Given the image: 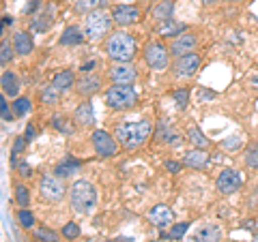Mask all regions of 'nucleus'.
Returning <instances> with one entry per match:
<instances>
[{
  "label": "nucleus",
  "instance_id": "f257e3e1",
  "mask_svg": "<svg viewBox=\"0 0 258 242\" xmlns=\"http://www.w3.org/2000/svg\"><path fill=\"white\" fill-rule=\"evenodd\" d=\"M153 133V123L151 120H136V123H123L116 127L114 137L118 140V144L127 150H134L142 146L144 142L151 137Z\"/></svg>",
  "mask_w": 258,
  "mask_h": 242
},
{
  "label": "nucleus",
  "instance_id": "f03ea898",
  "mask_svg": "<svg viewBox=\"0 0 258 242\" xmlns=\"http://www.w3.org/2000/svg\"><path fill=\"white\" fill-rule=\"evenodd\" d=\"M97 199H99V195H97L95 184H91L88 180H76L69 187V206L80 214L93 212Z\"/></svg>",
  "mask_w": 258,
  "mask_h": 242
},
{
  "label": "nucleus",
  "instance_id": "7ed1b4c3",
  "mask_svg": "<svg viewBox=\"0 0 258 242\" xmlns=\"http://www.w3.org/2000/svg\"><path fill=\"white\" fill-rule=\"evenodd\" d=\"M106 52L114 62H132L138 47H136V39L129 32L118 30L106 39Z\"/></svg>",
  "mask_w": 258,
  "mask_h": 242
},
{
  "label": "nucleus",
  "instance_id": "20e7f679",
  "mask_svg": "<svg viewBox=\"0 0 258 242\" xmlns=\"http://www.w3.org/2000/svg\"><path fill=\"white\" fill-rule=\"evenodd\" d=\"M138 103V92L132 84H116L106 90V105L112 109H129Z\"/></svg>",
  "mask_w": 258,
  "mask_h": 242
},
{
  "label": "nucleus",
  "instance_id": "39448f33",
  "mask_svg": "<svg viewBox=\"0 0 258 242\" xmlns=\"http://www.w3.org/2000/svg\"><path fill=\"white\" fill-rule=\"evenodd\" d=\"M110 24H112L110 18L103 11H91L86 18V24H84L86 39H91V41H101V39L108 35Z\"/></svg>",
  "mask_w": 258,
  "mask_h": 242
},
{
  "label": "nucleus",
  "instance_id": "423d86ee",
  "mask_svg": "<svg viewBox=\"0 0 258 242\" xmlns=\"http://www.w3.org/2000/svg\"><path fill=\"white\" fill-rule=\"evenodd\" d=\"M144 62L153 71H166L168 64H170V50L161 43H149L144 47Z\"/></svg>",
  "mask_w": 258,
  "mask_h": 242
},
{
  "label": "nucleus",
  "instance_id": "0eeeda50",
  "mask_svg": "<svg viewBox=\"0 0 258 242\" xmlns=\"http://www.w3.org/2000/svg\"><path fill=\"white\" fill-rule=\"evenodd\" d=\"M39 193H41V197L50 201H60L67 195V187H64L62 178H58V176H43L39 180Z\"/></svg>",
  "mask_w": 258,
  "mask_h": 242
},
{
  "label": "nucleus",
  "instance_id": "6e6552de",
  "mask_svg": "<svg viewBox=\"0 0 258 242\" xmlns=\"http://www.w3.org/2000/svg\"><path fill=\"white\" fill-rule=\"evenodd\" d=\"M91 142H93V146H95V152L99 157H103V159L114 157L116 152H118V140H116V137H112L110 133L101 131V129L91 135Z\"/></svg>",
  "mask_w": 258,
  "mask_h": 242
},
{
  "label": "nucleus",
  "instance_id": "1a4fd4ad",
  "mask_svg": "<svg viewBox=\"0 0 258 242\" xmlns=\"http://www.w3.org/2000/svg\"><path fill=\"white\" fill-rule=\"evenodd\" d=\"M241 182H243V178H241V174L237 172V169H222L220 176H217V182L215 187L217 191L222 193V195H232L235 191L241 189Z\"/></svg>",
  "mask_w": 258,
  "mask_h": 242
},
{
  "label": "nucleus",
  "instance_id": "9d476101",
  "mask_svg": "<svg viewBox=\"0 0 258 242\" xmlns=\"http://www.w3.org/2000/svg\"><path fill=\"white\" fill-rule=\"evenodd\" d=\"M138 77V71L132 62H116L110 69V79L114 84H134Z\"/></svg>",
  "mask_w": 258,
  "mask_h": 242
},
{
  "label": "nucleus",
  "instance_id": "9b49d317",
  "mask_svg": "<svg viewBox=\"0 0 258 242\" xmlns=\"http://www.w3.org/2000/svg\"><path fill=\"white\" fill-rule=\"evenodd\" d=\"M140 20V9L134 5H118L114 7V11H112V22L116 24V26H132Z\"/></svg>",
  "mask_w": 258,
  "mask_h": 242
},
{
  "label": "nucleus",
  "instance_id": "f8f14e48",
  "mask_svg": "<svg viewBox=\"0 0 258 242\" xmlns=\"http://www.w3.org/2000/svg\"><path fill=\"white\" fill-rule=\"evenodd\" d=\"M198 45V39L196 35H191V32H183V35L174 37L172 43H170V54L172 56H185V54H194V50H196Z\"/></svg>",
  "mask_w": 258,
  "mask_h": 242
},
{
  "label": "nucleus",
  "instance_id": "ddd939ff",
  "mask_svg": "<svg viewBox=\"0 0 258 242\" xmlns=\"http://www.w3.org/2000/svg\"><path fill=\"white\" fill-rule=\"evenodd\" d=\"M200 67V56L198 54H185V56H179V58L174 60L172 69L176 75H183V77H189L198 71Z\"/></svg>",
  "mask_w": 258,
  "mask_h": 242
},
{
  "label": "nucleus",
  "instance_id": "4468645a",
  "mask_svg": "<svg viewBox=\"0 0 258 242\" xmlns=\"http://www.w3.org/2000/svg\"><path fill=\"white\" fill-rule=\"evenodd\" d=\"M172 219H174V214L166 204L153 206V210L149 212V221L155 225V227H168V225L172 223Z\"/></svg>",
  "mask_w": 258,
  "mask_h": 242
},
{
  "label": "nucleus",
  "instance_id": "2eb2a0df",
  "mask_svg": "<svg viewBox=\"0 0 258 242\" xmlns=\"http://www.w3.org/2000/svg\"><path fill=\"white\" fill-rule=\"evenodd\" d=\"M220 240H222V227L213 223L200 225L196 233H194V242H220Z\"/></svg>",
  "mask_w": 258,
  "mask_h": 242
},
{
  "label": "nucleus",
  "instance_id": "dca6fc26",
  "mask_svg": "<svg viewBox=\"0 0 258 242\" xmlns=\"http://www.w3.org/2000/svg\"><path fill=\"white\" fill-rule=\"evenodd\" d=\"M99 88H101V79L97 75H84V77H80L76 84L78 94H82V96H91L99 90Z\"/></svg>",
  "mask_w": 258,
  "mask_h": 242
},
{
  "label": "nucleus",
  "instance_id": "f3484780",
  "mask_svg": "<svg viewBox=\"0 0 258 242\" xmlns=\"http://www.w3.org/2000/svg\"><path fill=\"white\" fill-rule=\"evenodd\" d=\"M74 120L80 127H93L95 125V111H93L91 103L86 101V103H82V105H78L76 111H74Z\"/></svg>",
  "mask_w": 258,
  "mask_h": 242
},
{
  "label": "nucleus",
  "instance_id": "a211bd4d",
  "mask_svg": "<svg viewBox=\"0 0 258 242\" xmlns=\"http://www.w3.org/2000/svg\"><path fill=\"white\" fill-rule=\"evenodd\" d=\"M183 163L191 167V169H203L209 165V155L205 152V148H196V150H189L187 155H185Z\"/></svg>",
  "mask_w": 258,
  "mask_h": 242
},
{
  "label": "nucleus",
  "instance_id": "6ab92c4d",
  "mask_svg": "<svg viewBox=\"0 0 258 242\" xmlns=\"http://www.w3.org/2000/svg\"><path fill=\"white\" fill-rule=\"evenodd\" d=\"M0 86H3V94L11 96V99L18 96V92H20V79L13 71H5L3 77H0Z\"/></svg>",
  "mask_w": 258,
  "mask_h": 242
},
{
  "label": "nucleus",
  "instance_id": "aec40b11",
  "mask_svg": "<svg viewBox=\"0 0 258 242\" xmlns=\"http://www.w3.org/2000/svg\"><path fill=\"white\" fill-rule=\"evenodd\" d=\"M13 47H15V54H20V56H28L32 52V39L28 32H15V37H13Z\"/></svg>",
  "mask_w": 258,
  "mask_h": 242
},
{
  "label": "nucleus",
  "instance_id": "412c9836",
  "mask_svg": "<svg viewBox=\"0 0 258 242\" xmlns=\"http://www.w3.org/2000/svg\"><path fill=\"white\" fill-rule=\"evenodd\" d=\"M52 86L58 88L60 92H67L69 88L76 86V75L74 71H60V73H56L54 79H52Z\"/></svg>",
  "mask_w": 258,
  "mask_h": 242
},
{
  "label": "nucleus",
  "instance_id": "4be33fe9",
  "mask_svg": "<svg viewBox=\"0 0 258 242\" xmlns=\"http://www.w3.org/2000/svg\"><path fill=\"white\" fill-rule=\"evenodd\" d=\"M84 41V32L82 28H78V26H67L64 28V32L60 35V45H80Z\"/></svg>",
  "mask_w": 258,
  "mask_h": 242
},
{
  "label": "nucleus",
  "instance_id": "5701e85b",
  "mask_svg": "<svg viewBox=\"0 0 258 242\" xmlns=\"http://www.w3.org/2000/svg\"><path fill=\"white\" fill-rule=\"evenodd\" d=\"M172 11H174V3L172 0H159V3L153 7V18L157 22H166L172 18Z\"/></svg>",
  "mask_w": 258,
  "mask_h": 242
},
{
  "label": "nucleus",
  "instance_id": "b1692460",
  "mask_svg": "<svg viewBox=\"0 0 258 242\" xmlns=\"http://www.w3.org/2000/svg\"><path fill=\"white\" fill-rule=\"evenodd\" d=\"M155 137H157L159 142H166V144H174V142H176V133L172 131V127H170V123H168V120H159Z\"/></svg>",
  "mask_w": 258,
  "mask_h": 242
},
{
  "label": "nucleus",
  "instance_id": "393cba45",
  "mask_svg": "<svg viewBox=\"0 0 258 242\" xmlns=\"http://www.w3.org/2000/svg\"><path fill=\"white\" fill-rule=\"evenodd\" d=\"M80 165H82L80 161H76L74 157H67L58 167H56V176H58V178H67V176H71L74 172H78Z\"/></svg>",
  "mask_w": 258,
  "mask_h": 242
},
{
  "label": "nucleus",
  "instance_id": "a878e982",
  "mask_svg": "<svg viewBox=\"0 0 258 242\" xmlns=\"http://www.w3.org/2000/svg\"><path fill=\"white\" fill-rule=\"evenodd\" d=\"M181 30H183V26L179 22H174L172 18L166 20V22H159V26H157V32L164 35V37H179Z\"/></svg>",
  "mask_w": 258,
  "mask_h": 242
},
{
  "label": "nucleus",
  "instance_id": "bb28decb",
  "mask_svg": "<svg viewBox=\"0 0 258 242\" xmlns=\"http://www.w3.org/2000/svg\"><path fill=\"white\" fill-rule=\"evenodd\" d=\"M187 140H189L196 148H207V146H209V140L205 137V133L200 131V129H196V127H189V129H187Z\"/></svg>",
  "mask_w": 258,
  "mask_h": 242
},
{
  "label": "nucleus",
  "instance_id": "cd10ccee",
  "mask_svg": "<svg viewBox=\"0 0 258 242\" xmlns=\"http://www.w3.org/2000/svg\"><path fill=\"white\" fill-rule=\"evenodd\" d=\"M71 123H76V120H69V118H64V116H54L52 118V127L56 129V131L64 133V135L74 133V125H71Z\"/></svg>",
  "mask_w": 258,
  "mask_h": 242
},
{
  "label": "nucleus",
  "instance_id": "c85d7f7f",
  "mask_svg": "<svg viewBox=\"0 0 258 242\" xmlns=\"http://www.w3.org/2000/svg\"><path fill=\"white\" fill-rule=\"evenodd\" d=\"M58 99H60V90H58V88H54L52 84L45 86L41 90V101L45 103V105H56Z\"/></svg>",
  "mask_w": 258,
  "mask_h": 242
},
{
  "label": "nucleus",
  "instance_id": "c756f323",
  "mask_svg": "<svg viewBox=\"0 0 258 242\" xmlns=\"http://www.w3.org/2000/svg\"><path fill=\"white\" fill-rule=\"evenodd\" d=\"M32 233H35V240L39 242H58V233L50 227H37Z\"/></svg>",
  "mask_w": 258,
  "mask_h": 242
},
{
  "label": "nucleus",
  "instance_id": "7c9ffc66",
  "mask_svg": "<svg viewBox=\"0 0 258 242\" xmlns=\"http://www.w3.org/2000/svg\"><path fill=\"white\" fill-rule=\"evenodd\" d=\"M15 219H18V223L24 229H30L32 225H35V214H32L30 210H26V208H20L18 214H15Z\"/></svg>",
  "mask_w": 258,
  "mask_h": 242
},
{
  "label": "nucleus",
  "instance_id": "2f4dec72",
  "mask_svg": "<svg viewBox=\"0 0 258 242\" xmlns=\"http://www.w3.org/2000/svg\"><path fill=\"white\" fill-rule=\"evenodd\" d=\"M32 109V105H30V99H26V96H20V99H15V103H13V114L15 116H26L28 111Z\"/></svg>",
  "mask_w": 258,
  "mask_h": 242
},
{
  "label": "nucleus",
  "instance_id": "473e14b6",
  "mask_svg": "<svg viewBox=\"0 0 258 242\" xmlns=\"http://www.w3.org/2000/svg\"><path fill=\"white\" fill-rule=\"evenodd\" d=\"M245 165L247 167H254V169H258V142H254V144H249L247 146V150H245Z\"/></svg>",
  "mask_w": 258,
  "mask_h": 242
},
{
  "label": "nucleus",
  "instance_id": "72a5a7b5",
  "mask_svg": "<svg viewBox=\"0 0 258 242\" xmlns=\"http://www.w3.org/2000/svg\"><path fill=\"white\" fill-rule=\"evenodd\" d=\"M15 201H18V206L26 208L28 201H30V191L24 187V184H15Z\"/></svg>",
  "mask_w": 258,
  "mask_h": 242
},
{
  "label": "nucleus",
  "instance_id": "f704fd0d",
  "mask_svg": "<svg viewBox=\"0 0 258 242\" xmlns=\"http://www.w3.org/2000/svg\"><path fill=\"white\" fill-rule=\"evenodd\" d=\"M172 99L176 101V107L185 109V107H187V103H189V90H187V88H179V90L172 92Z\"/></svg>",
  "mask_w": 258,
  "mask_h": 242
},
{
  "label": "nucleus",
  "instance_id": "c9c22d12",
  "mask_svg": "<svg viewBox=\"0 0 258 242\" xmlns=\"http://www.w3.org/2000/svg\"><path fill=\"white\" fill-rule=\"evenodd\" d=\"M187 229H189V223H185V221H183V223H176L164 238H168V240H179V238L185 236V231H187Z\"/></svg>",
  "mask_w": 258,
  "mask_h": 242
},
{
  "label": "nucleus",
  "instance_id": "e433bc0d",
  "mask_svg": "<svg viewBox=\"0 0 258 242\" xmlns=\"http://www.w3.org/2000/svg\"><path fill=\"white\" fill-rule=\"evenodd\" d=\"M13 52H15V47L9 45V41H3V43H0V62H3V64L11 62Z\"/></svg>",
  "mask_w": 258,
  "mask_h": 242
},
{
  "label": "nucleus",
  "instance_id": "4c0bfd02",
  "mask_svg": "<svg viewBox=\"0 0 258 242\" xmlns=\"http://www.w3.org/2000/svg\"><path fill=\"white\" fill-rule=\"evenodd\" d=\"M60 233L67 240H76L78 236H80V227H78V223H67L64 225V227L60 229Z\"/></svg>",
  "mask_w": 258,
  "mask_h": 242
},
{
  "label": "nucleus",
  "instance_id": "58836bf2",
  "mask_svg": "<svg viewBox=\"0 0 258 242\" xmlns=\"http://www.w3.org/2000/svg\"><path fill=\"white\" fill-rule=\"evenodd\" d=\"M26 137H18L13 144V150H11V159H13V165H15V159H18V155H22V150L26 148Z\"/></svg>",
  "mask_w": 258,
  "mask_h": 242
},
{
  "label": "nucleus",
  "instance_id": "ea45409f",
  "mask_svg": "<svg viewBox=\"0 0 258 242\" xmlns=\"http://www.w3.org/2000/svg\"><path fill=\"white\" fill-rule=\"evenodd\" d=\"M0 116H3V120H13V111L9 109V105H7V94L0 96Z\"/></svg>",
  "mask_w": 258,
  "mask_h": 242
},
{
  "label": "nucleus",
  "instance_id": "a19ab883",
  "mask_svg": "<svg viewBox=\"0 0 258 242\" xmlns=\"http://www.w3.org/2000/svg\"><path fill=\"white\" fill-rule=\"evenodd\" d=\"M97 5H101V0H80V3H76V9L78 11H95Z\"/></svg>",
  "mask_w": 258,
  "mask_h": 242
},
{
  "label": "nucleus",
  "instance_id": "79ce46f5",
  "mask_svg": "<svg viewBox=\"0 0 258 242\" xmlns=\"http://www.w3.org/2000/svg\"><path fill=\"white\" fill-rule=\"evenodd\" d=\"M166 169L176 174V172H181V163H176V161H166Z\"/></svg>",
  "mask_w": 258,
  "mask_h": 242
},
{
  "label": "nucleus",
  "instance_id": "37998d69",
  "mask_svg": "<svg viewBox=\"0 0 258 242\" xmlns=\"http://www.w3.org/2000/svg\"><path fill=\"white\" fill-rule=\"evenodd\" d=\"M95 67H97V60H88L86 64H82V69H80V71H82V73H91Z\"/></svg>",
  "mask_w": 258,
  "mask_h": 242
},
{
  "label": "nucleus",
  "instance_id": "c03bdc74",
  "mask_svg": "<svg viewBox=\"0 0 258 242\" xmlns=\"http://www.w3.org/2000/svg\"><path fill=\"white\" fill-rule=\"evenodd\" d=\"M24 137H26L28 142H30V140H35V127L28 125V127H26V133H24Z\"/></svg>",
  "mask_w": 258,
  "mask_h": 242
},
{
  "label": "nucleus",
  "instance_id": "a18cd8bd",
  "mask_svg": "<svg viewBox=\"0 0 258 242\" xmlns=\"http://www.w3.org/2000/svg\"><path fill=\"white\" fill-rule=\"evenodd\" d=\"M18 169H20L22 176H30V165H28V163H20Z\"/></svg>",
  "mask_w": 258,
  "mask_h": 242
},
{
  "label": "nucleus",
  "instance_id": "49530a36",
  "mask_svg": "<svg viewBox=\"0 0 258 242\" xmlns=\"http://www.w3.org/2000/svg\"><path fill=\"white\" fill-rule=\"evenodd\" d=\"M213 96H215V92H207V90H200V96H198V99H200V101H209V99H213Z\"/></svg>",
  "mask_w": 258,
  "mask_h": 242
},
{
  "label": "nucleus",
  "instance_id": "de8ad7c7",
  "mask_svg": "<svg viewBox=\"0 0 258 242\" xmlns=\"http://www.w3.org/2000/svg\"><path fill=\"white\" fill-rule=\"evenodd\" d=\"M249 82H252V86H254V88H258V75H254L252 79H249Z\"/></svg>",
  "mask_w": 258,
  "mask_h": 242
},
{
  "label": "nucleus",
  "instance_id": "09e8293b",
  "mask_svg": "<svg viewBox=\"0 0 258 242\" xmlns=\"http://www.w3.org/2000/svg\"><path fill=\"white\" fill-rule=\"evenodd\" d=\"M203 3H205V5H215L217 0H203Z\"/></svg>",
  "mask_w": 258,
  "mask_h": 242
},
{
  "label": "nucleus",
  "instance_id": "8fccbe9b",
  "mask_svg": "<svg viewBox=\"0 0 258 242\" xmlns=\"http://www.w3.org/2000/svg\"><path fill=\"white\" fill-rule=\"evenodd\" d=\"M228 3H243V0H228Z\"/></svg>",
  "mask_w": 258,
  "mask_h": 242
},
{
  "label": "nucleus",
  "instance_id": "3c124183",
  "mask_svg": "<svg viewBox=\"0 0 258 242\" xmlns=\"http://www.w3.org/2000/svg\"><path fill=\"white\" fill-rule=\"evenodd\" d=\"M252 242H258V236H254V238H252Z\"/></svg>",
  "mask_w": 258,
  "mask_h": 242
},
{
  "label": "nucleus",
  "instance_id": "603ef678",
  "mask_svg": "<svg viewBox=\"0 0 258 242\" xmlns=\"http://www.w3.org/2000/svg\"><path fill=\"white\" fill-rule=\"evenodd\" d=\"M153 242H166V240H164V238H161V240H153Z\"/></svg>",
  "mask_w": 258,
  "mask_h": 242
}]
</instances>
